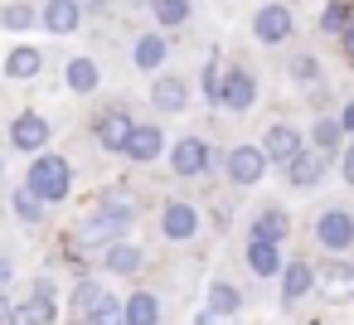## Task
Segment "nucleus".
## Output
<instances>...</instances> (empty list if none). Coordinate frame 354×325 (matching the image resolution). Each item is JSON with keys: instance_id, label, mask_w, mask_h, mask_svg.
Segmentation results:
<instances>
[{"instance_id": "nucleus-38", "label": "nucleus", "mask_w": 354, "mask_h": 325, "mask_svg": "<svg viewBox=\"0 0 354 325\" xmlns=\"http://www.w3.org/2000/svg\"><path fill=\"white\" fill-rule=\"evenodd\" d=\"M344 54H349V64H354V20L344 25Z\"/></svg>"}, {"instance_id": "nucleus-26", "label": "nucleus", "mask_w": 354, "mask_h": 325, "mask_svg": "<svg viewBox=\"0 0 354 325\" xmlns=\"http://www.w3.org/2000/svg\"><path fill=\"white\" fill-rule=\"evenodd\" d=\"M156 107L160 112H180L185 107V83L180 78H160L156 83Z\"/></svg>"}, {"instance_id": "nucleus-2", "label": "nucleus", "mask_w": 354, "mask_h": 325, "mask_svg": "<svg viewBox=\"0 0 354 325\" xmlns=\"http://www.w3.org/2000/svg\"><path fill=\"white\" fill-rule=\"evenodd\" d=\"M131 223V214H117V209H93V214H83L78 219V228H73V243H117V233Z\"/></svg>"}, {"instance_id": "nucleus-14", "label": "nucleus", "mask_w": 354, "mask_h": 325, "mask_svg": "<svg viewBox=\"0 0 354 325\" xmlns=\"http://www.w3.org/2000/svg\"><path fill=\"white\" fill-rule=\"evenodd\" d=\"M127 136H131V117L127 112H102L97 117V141L107 146V151H127Z\"/></svg>"}, {"instance_id": "nucleus-25", "label": "nucleus", "mask_w": 354, "mask_h": 325, "mask_svg": "<svg viewBox=\"0 0 354 325\" xmlns=\"http://www.w3.org/2000/svg\"><path fill=\"white\" fill-rule=\"evenodd\" d=\"M0 25H6V30H30V25H39V15H35V6H25V0H10V6L6 10H0Z\"/></svg>"}, {"instance_id": "nucleus-20", "label": "nucleus", "mask_w": 354, "mask_h": 325, "mask_svg": "<svg viewBox=\"0 0 354 325\" xmlns=\"http://www.w3.org/2000/svg\"><path fill=\"white\" fill-rule=\"evenodd\" d=\"M64 78H68V88H73V93H93V88L102 83V73H97V64H93V59H68Z\"/></svg>"}, {"instance_id": "nucleus-13", "label": "nucleus", "mask_w": 354, "mask_h": 325, "mask_svg": "<svg viewBox=\"0 0 354 325\" xmlns=\"http://www.w3.org/2000/svg\"><path fill=\"white\" fill-rule=\"evenodd\" d=\"M315 277H320V286H325L330 296H339V301H344V296H354V262H344V257H330V262H325Z\"/></svg>"}, {"instance_id": "nucleus-7", "label": "nucleus", "mask_w": 354, "mask_h": 325, "mask_svg": "<svg viewBox=\"0 0 354 325\" xmlns=\"http://www.w3.org/2000/svg\"><path fill=\"white\" fill-rule=\"evenodd\" d=\"M267 160H291V156H301V136H296V127H286V122H277V127H267V141L257 146Z\"/></svg>"}, {"instance_id": "nucleus-42", "label": "nucleus", "mask_w": 354, "mask_h": 325, "mask_svg": "<svg viewBox=\"0 0 354 325\" xmlns=\"http://www.w3.org/2000/svg\"><path fill=\"white\" fill-rule=\"evenodd\" d=\"M0 175H6V156H0Z\"/></svg>"}, {"instance_id": "nucleus-39", "label": "nucleus", "mask_w": 354, "mask_h": 325, "mask_svg": "<svg viewBox=\"0 0 354 325\" xmlns=\"http://www.w3.org/2000/svg\"><path fill=\"white\" fill-rule=\"evenodd\" d=\"M339 131H354V102L344 107V122H339Z\"/></svg>"}, {"instance_id": "nucleus-37", "label": "nucleus", "mask_w": 354, "mask_h": 325, "mask_svg": "<svg viewBox=\"0 0 354 325\" xmlns=\"http://www.w3.org/2000/svg\"><path fill=\"white\" fill-rule=\"evenodd\" d=\"M339 170H344V180H349V185H354V146H349V151H344V160H339Z\"/></svg>"}, {"instance_id": "nucleus-12", "label": "nucleus", "mask_w": 354, "mask_h": 325, "mask_svg": "<svg viewBox=\"0 0 354 325\" xmlns=\"http://www.w3.org/2000/svg\"><path fill=\"white\" fill-rule=\"evenodd\" d=\"M102 301H107V291H102L97 281H78V286H73V301H68V320H73V325H88Z\"/></svg>"}, {"instance_id": "nucleus-19", "label": "nucleus", "mask_w": 354, "mask_h": 325, "mask_svg": "<svg viewBox=\"0 0 354 325\" xmlns=\"http://www.w3.org/2000/svg\"><path fill=\"white\" fill-rule=\"evenodd\" d=\"M122 320H127V325H156V320H160L156 296H151V291H131V301L122 306Z\"/></svg>"}, {"instance_id": "nucleus-28", "label": "nucleus", "mask_w": 354, "mask_h": 325, "mask_svg": "<svg viewBox=\"0 0 354 325\" xmlns=\"http://www.w3.org/2000/svg\"><path fill=\"white\" fill-rule=\"evenodd\" d=\"M160 59H165V39H160V35L136 39V64H141V68H160Z\"/></svg>"}, {"instance_id": "nucleus-34", "label": "nucleus", "mask_w": 354, "mask_h": 325, "mask_svg": "<svg viewBox=\"0 0 354 325\" xmlns=\"http://www.w3.org/2000/svg\"><path fill=\"white\" fill-rule=\"evenodd\" d=\"M218 83H223V78H218V68H214V59H209V64H204V98H209V102H218Z\"/></svg>"}, {"instance_id": "nucleus-17", "label": "nucleus", "mask_w": 354, "mask_h": 325, "mask_svg": "<svg viewBox=\"0 0 354 325\" xmlns=\"http://www.w3.org/2000/svg\"><path fill=\"white\" fill-rule=\"evenodd\" d=\"M127 156L141 160V165L156 160V156H160V131H156V127H131V136H127Z\"/></svg>"}, {"instance_id": "nucleus-18", "label": "nucleus", "mask_w": 354, "mask_h": 325, "mask_svg": "<svg viewBox=\"0 0 354 325\" xmlns=\"http://www.w3.org/2000/svg\"><path fill=\"white\" fill-rule=\"evenodd\" d=\"M160 228H165V238H194L199 214H194L189 204H170V209H165V219H160Z\"/></svg>"}, {"instance_id": "nucleus-1", "label": "nucleus", "mask_w": 354, "mask_h": 325, "mask_svg": "<svg viewBox=\"0 0 354 325\" xmlns=\"http://www.w3.org/2000/svg\"><path fill=\"white\" fill-rule=\"evenodd\" d=\"M25 189H30L39 204H59V199H68V189H73V170H68V160H64V156L39 151V156L30 160Z\"/></svg>"}, {"instance_id": "nucleus-10", "label": "nucleus", "mask_w": 354, "mask_h": 325, "mask_svg": "<svg viewBox=\"0 0 354 325\" xmlns=\"http://www.w3.org/2000/svg\"><path fill=\"white\" fill-rule=\"evenodd\" d=\"M252 30H257V39H262V44H277V39H286V35H291V10H286V6H267V10H257Z\"/></svg>"}, {"instance_id": "nucleus-31", "label": "nucleus", "mask_w": 354, "mask_h": 325, "mask_svg": "<svg viewBox=\"0 0 354 325\" xmlns=\"http://www.w3.org/2000/svg\"><path fill=\"white\" fill-rule=\"evenodd\" d=\"M156 20H160V25L189 20V0H156Z\"/></svg>"}, {"instance_id": "nucleus-23", "label": "nucleus", "mask_w": 354, "mask_h": 325, "mask_svg": "<svg viewBox=\"0 0 354 325\" xmlns=\"http://www.w3.org/2000/svg\"><path fill=\"white\" fill-rule=\"evenodd\" d=\"M320 165H325L320 151H310V156H291V180H296L301 189H310V185L320 180Z\"/></svg>"}, {"instance_id": "nucleus-5", "label": "nucleus", "mask_w": 354, "mask_h": 325, "mask_svg": "<svg viewBox=\"0 0 354 325\" xmlns=\"http://www.w3.org/2000/svg\"><path fill=\"white\" fill-rule=\"evenodd\" d=\"M170 160H175V175L194 180V175H204V170L214 165V151H209L199 136H185V141L175 146V156H170Z\"/></svg>"}, {"instance_id": "nucleus-33", "label": "nucleus", "mask_w": 354, "mask_h": 325, "mask_svg": "<svg viewBox=\"0 0 354 325\" xmlns=\"http://www.w3.org/2000/svg\"><path fill=\"white\" fill-rule=\"evenodd\" d=\"M88 325H127V320H122V306H117V301L107 296V301H102V306L93 310V320H88Z\"/></svg>"}, {"instance_id": "nucleus-15", "label": "nucleus", "mask_w": 354, "mask_h": 325, "mask_svg": "<svg viewBox=\"0 0 354 325\" xmlns=\"http://www.w3.org/2000/svg\"><path fill=\"white\" fill-rule=\"evenodd\" d=\"M102 262H107V272L131 277V272H141V248H136V243H107Z\"/></svg>"}, {"instance_id": "nucleus-22", "label": "nucleus", "mask_w": 354, "mask_h": 325, "mask_svg": "<svg viewBox=\"0 0 354 325\" xmlns=\"http://www.w3.org/2000/svg\"><path fill=\"white\" fill-rule=\"evenodd\" d=\"M248 262H252V272H257V277H277V272H281L277 243H257V238H252V248H248Z\"/></svg>"}, {"instance_id": "nucleus-16", "label": "nucleus", "mask_w": 354, "mask_h": 325, "mask_svg": "<svg viewBox=\"0 0 354 325\" xmlns=\"http://www.w3.org/2000/svg\"><path fill=\"white\" fill-rule=\"evenodd\" d=\"M39 68H44V54H39V49H30V44H20V49H10V54H6V73H10V78H20V83H25V78H35Z\"/></svg>"}, {"instance_id": "nucleus-41", "label": "nucleus", "mask_w": 354, "mask_h": 325, "mask_svg": "<svg viewBox=\"0 0 354 325\" xmlns=\"http://www.w3.org/2000/svg\"><path fill=\"white\" fill-rule=\"evenodd\" d=\"M277 6H296V0H277Z\"/></svg>"}, {"instance_id": "nucleus-4", "label": "nucleus", "mask_w": 354, "mask_h": 325, "mask_svg": "<svg viewBox=\"0 0 354 325\" xmlns=\"http://www.w3.org/2000/svg\"><path fill=\"white\" fill-rule=\"evenodd\" d=\"M54 320H59L54 296L30 291V296H20V301H10V320H6V325H54Z\"/></svg>"}, {"instance_id": "nucleus-8", "label": "nucleus", "mask_w": 354, "mask_h": 325, "mask_svg": "<svg viewBox=\"0 0 354 325\" xmlns=\"http://www.w3.org/2000/svg\"><path fill=\"white\" fill-rule=\"evenodd\" d=\"M78 20H83L78 0H49V6L39 10V25H44L49 35H73V30H78Z\"/></svg>"}, {"instance_id": "nucleus-6", "label": "nucleus", "mask_w": 354, "mask_h": 325, "mask_svg": "<svg viewBox=\"0 0 354 325\" xmlns=\"http://www.w3.org/2000/svg\"><path fill=\"white\" fill-rule=\"evenodd\" d=\"M218 102H223V107H233V112H248V107L257 102V83H252L243 68H233V73L218 83Z\"/></svg>"}, {"instance_id": "nucleus-24", "label": "nucleus", "mask_w": 354, "mask_h": 325, "mask_svg": "<svg viewBox=\"0 0 354 325\" xmlns=\"http://www.w3.org/2000/svg\"><path fill=\"white\" fill-rule=\"evenodd\" d=\"M252 238H257V243H281V238H286V214H277V209L257 214V223H252Z\"/></svg>"}, {"instance_id": "nucleus-29", "label": "nucleus", "mask_w": 354, "mask_h": 325, "mask_svg": "<svg viewBox=\"0 0 354 325\" xmlns=\"http://www.w3.org/2000/svg\"><path fill=\"white\" fill-rule=\"evenodd\" d=\"M243 306V296L228 286V281H218V286H209V310H218V315H233Z\"/></svg>"}, {"instance_id": "nucleus-3", "label": "nucleus", "mask_w": 354, "mask_h": 325, "mask_svg": "<svg viewBox=\"0 0 354 325\" xmlns=\"http://www.w3.org/2000/svg\"><path fill=\"white\" fill-rule=\"evenodd\" d=\"M10 146H15V151L39 156V151L49 146V122H44L39 112H20V117L10 122Z\"/></svg>"}, {"instance_id": "nucleus-32", "label": "nucleus", "mask_w": 354, "mask_h": 325, "mask_svg": "<svg viewBox=\"0 0 354 325\" xmlns=\"http://www.w3.org/2000/svg\"><path fill=\"white\" fill-rule=\"evenodd\" d=\"M315 146H320V156H330L339 146V122H315Z\"/></svg>"}, {"instance_id": "nucleus-27", "label": "nucleus", "mask_w": 354, "mask_h": 325, "mask_svg": "<svg viewBox=\"0 0 354 325\" xmlns=\"http://www.w3.org/2000/svg\"><path fill=\"white\" fill-rule=\"evenodd\" d=\"M10 209H15L20 223H39V219H44V204H39L30 189H15V194H10Z\"/></svg>"}, {"instance_id": "nucleus-40", "label": "nucleus", "mask_w": 354, "mask_h": 325, "mask_svg": "<svg viewBox=\"0 0 354 325\" xmlns=\"http://www.w3.org/2000/svg\"><path fill=\"white\" fill-rule=\"evenodd\" d=\"M10 320V296H0V325Z\"/></svg>"}, {"instance_id": "nucleus-21", "label": "nucleus", "mask_w": 354, "mask_h": 325, "mask_svg": "<svg viewBox=\"0 0 354 325\" xmlns=\"http://www.w3.org/2000/svg\"><path fill=\"white\" fill-rule=\"evenodd\" d=\"M310 281H315V272H310L306 262H291V267L281 272V296H286V301H301V296L310 291Z\"/></svg>"}, {"instance_id": "nucleus-11", "label": "nucleus", "mask_w": 354, "mask_h": 325, "mask_svg": "<svg viewBox=\"0 0 354 325\" xmlns=\"http://www.w3.org/2000/svg\"><path fill=\"white\" fill-rule=\"evenodd\" d=\"M262 165H267V156H262L257 146H238V151L228 156V175H233L238 185H257V180H262Z\"/></svg>"}, {"instance_id": "nucleus-35", "label": "nucleus", "mask_w": 354, "mask_h": 325, "mask_svg": "<svg viewBox=\"0 0 354 325\" xmlns=\"http://www.w3.org/2000/svg\"><path fill=\"white\" fill-rule=\"evenodd\" d=\"M10 286H15V262H10V257H0V296H6Z\"/></svg>"}, {"instance_id": "nucleus-9", "label": "nucleus", "mask_w": 354, "mask_h": 325, "mask_svg": "<svg viewBox=\"0 0 354 325\" xmlns=\"http://www.w3.org/2000/svg\"><path fill=\"white\" fill-rule=\"evenodd\" d=\"M315 233H320L325 248H349V243H354V219H349L344 209H330V214H320Z\"/></svg>"}, {"instance_id": "nucleus-30", "label": "nucleus", "mask_w": 354, "mask_h": 325, "mask_svg": "<svg viewBox=\"0 0 354 325\" xmlns=\"http://www.w3.org/2000/svg\"><path fill=\"white\" fill-rule=\"evenodd\" d=\"M349 20H354V15H349V6H339V0L320 10V30H325V35H344V25H349Z\"/></svg>"}, {"instance_id": "nucleus-36", "label": "nucleus", "mask_w": 354, "mask_h": 325, "mask_svg": "<svg viewBox=\"0 0 354 325\" xmlns=\"http://www.w3.org/2000/svg\"><path fill=\"white\" fill-rule=\"evenodd\" d=\"M291 73H296V78H315V59H310V54H301V59L291 64Z\"/></svg>"}]
</instances>
